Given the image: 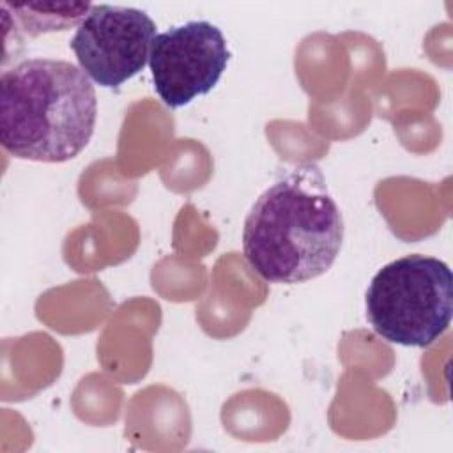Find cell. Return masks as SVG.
Masks as SVG:
<instances>
[{
    "label": "cell",
    "mask_w": 453,
    "mask_h": 453,
    "mask_svg": "<svg viewBox=\"0 0 453 453\" xmlns=\"http://www.w3.org/2000/svg\"><path fill=\"white\" fill-rule=\"evenodd\" d=\"M343 241V218L313 163L283 172L251 205L242 228L250 267L269 283L324 274Z\"/></svg>",
    "instance_id": "1"
},
{
    "label": "cell",
    "mask_w": 453,
    "mask_h": 453,
    "mask_svg": "<svg viewBox=\"0 0 453 453\" xmlns=\"http://www.w3.org/2000/svg\"><path fill=\"white\" fill-rule=\"evenodd\" d=\"M96 88L74 64L27 58L0 78V142L18 159L64 163L90 142Z\"/></svg>",
    "instance_id": "2"
},
{
    "label": "cell",
    "mask_w": 453,
    "mask_h": 453,
    "mask_svg": "<svg viewBox=\"0 0 453 453\" xmlns=\"http://www.w3.org/2000/svg\"><path fill=\"white\" fill-rule=\"evenodd\" d=\"M366 319L386 342L403 347H428L449 327L453 315V274L446 262L403 255L372 278Z\"/></svg>",
    "instance_id": "3"
},
{
    "label": "cell",
    "mask_w": 453,
    "mask_h": 453,
    "mask_svg": "<svg viewBox=\"0 0 453 453\" xmlns=\"http://www.w3.org/2000/svg\"><path fill=\"white\" fill-rule=\"evenodd\" d=\"M156 35V23L145 11L99 4L76 27L69 48L90 81L117 88L149 64Z\"/></svg>",
    "instance_id": "4"
},
{
    "label": "cell",
    "mask_w": 453,
    "mask_h": 453,
    "mask_svg": "<svg viewBox=\"0 0 453 453\" xmlns=\"http://www.w3.org/2000/svg\"><path fill=\"white\" fill-rule=\"evenodd\" d=\"M230 51L223 32L211 21H188L154 37L149 67L154 90L168 108L189 104L219 81Z\"/></svg>",
    "instance_id": "5"
},
{
    "label": "cell",
    "mask_w": 453,
    "mask_h": 453,
    "mask_svg": "<svg viewBox=\"0 0 453 453\" xmlns=\"http://www.w3.org/2000/svg\"><path fill=\"white\" fill-rule=\"evenodd\" d=\"M90 9L88 2H2V12L30 37L80 25Z\"/></svg>",
    "instance_id": "6"
}]
</instances>
